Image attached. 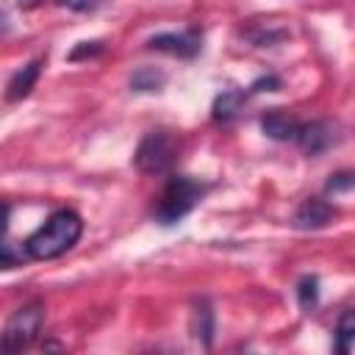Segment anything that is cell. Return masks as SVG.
<instances>
[{"mask_svg": "<svg viewBox=\"0 0 355 355\" xmlns=\"http://www.w3.org/2000/svg\"><path fill=\"white\" fill-rule=\"evenodd\" d=\"M42 324H44V305L42 302L33 300V302L19 305L3 324L0 349H25V347H31L39 338Z\"/></svg>", "mask_w": 355, "mask_h": 355, "instance_id": "4", "label": "cell"}, {"mask_svg": "<svg viewBox=\"0 0 355 355\" xmlns=\"http://www.w3.org/2000/svg\"><path fill=\"white\" fill-rule=\"evenodd\" d=\"M333 205L327 202V200H322V197H308L300 208H297V214H294V225L297 227H302V230H316V227H324L330 219H333Z\"/></svg>", "mask_w": 355, "mask_h": 355, "instance_id": "8", "label": "cell"}, {"mask_svg": "<svg viewBox=\"0 0 355 355\" xmlns=\"http://www.w3.org/2000/svg\"><path fill=\"white\" fill-rule=\"evenodd\" d=\"M352 189V172H338V175H330L327 180V191H349Z\"/></svg>", "mask_w": 355, "mask_h": 355, "instance_id": "17", "label": "cell"}, {"mask_svg": "<svg viewBox=\"0 0 355 355\" xmlns=\"http://www.w3.org/2000/svg\"><path fill=\"white\" fill-rule=\"evenodd\" d=\"M191 333L205 344V347H211V341H214V311H211V305L202 300V302H197V308H194V313H191Z\"/></svg>", "mask_w": 355, "mask_h": 355, "instance_id": "10", "label": "cell"}, {"mask_svg": "<svg viewBox=\"0 0 355 355\" xmlns=\"http://www.w3.org/2000/svg\"><path fill=\"white\" fill-rule=\"evenodd\" d=\"M297 300H300V305H302L305 311L316 308V302H319V280H316L313 275H305V277L297 283Z\"/></svg>", "mask_w": 355, "mask_h": 355, "instance_id": "13", "label": "cell"}, {"mask_svg": "<svg viewBox=\"0 0 355 355\" xmlns=\"http://www.w3.org/2000/svg\"><path fill=\"white\" fill-rule=\"evenodd\" d=\"M147 47L150 50H158V53H166V55H175V58H194L202 47V39L197 31H180V33H155L147 39Z\"/></svg>", "mask_w": 355, "mask_h": 355, "instance_id": "5", "label": "cell"}, {"mask_svg": "<svg viewBox=\"0 0 355 355\" xmlns=\"http://www.w3.org/2000/svg\"><path fill=\"white\" fill-rule=\"evenodd\" d=\"M300 125H302V119H297L294 114H288L283 108H272L261 116V130L275 141H294L300 133Z\"/></svg>", "mask_w": 355, "mask_h": 355, "instance_id": "7", "label": "cell"}, {"mask_svg": "<svg viewBox=\"0 0 355 355\" xmlns=\"http://www.w3.org/2000/svg\"><path fill=\"white\" fill-rule=\"evenodd\" d=\"M247 94L250 92H244V89H230V92H222L216 100H214V119H233L236 114H239V108H241V103L247 100Z\"/></svg>", "mask_w": 355, "mask_h": 355, "instance_id": "11", "label": "cell"}, {"mask_svg": "<svg viewBox=\"0 0 355 355\" xmlns=\"http://www.w3.org/2000/svg\"><path fill=\"white\" fill-rule=\"evenodd\" d=\"M0 28H6V17L3 14H0Z\"/></svg>", "mask_w": 355, "mask_h": 355, "instance_id": "20", "label": "cell"}, {"mask_svg": "<svg viewBox=\"0 0 355 355\" xmlns=\"http://www.w3.org/2000/svg\"><path fill=\"white\" fill-rule=\"evenodd\" d=\"M105 50V42H100V39H94V42H78L72 50H69V61H83V58H94V55H100Z\"/></svg>", "mask_w": 355, "mask_h": 355, "instance_id": "15", "label": "cell"}, {"mask_svg": "<svg viewBox=\"0 0 355 355\" xmlns=\"http://www.w3.org/2000/svg\"><path fill=\"white\" fill-rule=\"evenodd\" d=\"M105 0H58V6L69 8V11H78V14H92L103 6Z\"/></svg>", "mask_w": 355, "mask_h": 355, "instance_id": "16", "label": "cell"}, {"mask_svg": "<svg viewBox=\"0 0 355 355\" xmlns=\"http://www.w3.org/2000/svg\"><path fill=\"white\" fill-rule=\"evenodd\" d=\"M352 336H355V319H352V311H344V316L336 327V349L347 355L352 349Z\"/></svg>", "mask_w": 355, "mask_h": 355, "instance_id": "14", "label": "cell"}, {"mask_svg": "<svg viewBox=\"0 0 355 355\" xmlns=\"http://www.w3.org/2000/svg\"><path fill=\"white\" fill-rule=\"evenodd\" d=\"M178 136L172 130H164V128H155V130H147L133 153V164L141 175H164L172 169L175 158H178Z\"/></svg>", "mask_w": 355, "mask_h": 355, "instance_id": "3", "label": "cell"}, {"mask_svg": "<svg viewBox=\"0 0 355 355\" xmlns=\"http://www.w3.org/2000/svg\"><path fill=\"white\" fill-rule=\"evenodd\" d=\"M80 233H83V219L75 211L61 208V211L50 214L44 219V225H39L25 239V255L33 261H53V258L64 255L67 250H72L78 244Z\"/></svg>", "mask_w": 355, "mask_h": 355, "instance_id": "1", "label": "cell"}, {"mask_svg": "<svg viewBox=\"0 0 355 355\" xmlns=\"http://www.w3.org/2000/svg\"><path fill=\"white\" fill-rule=\"evenodd\" d=\"M17 252H11V247L8 244H0V269H11V266H17Z\"/></svg>", "mask_w": 355, "mask_h": 355, "instance_id": "18", "label": "cell"}, {"mask_svg": "<svg viewBox=\"0 0 355 355\" xmlns=\"http://www.w3.org/2000/svg\"><path fill=\"white\" fill-rule=\"evenodd\" d=\"M39 75H42V61H39V58H33V61L22 64V67L8 78V83H6V100L17 103V100L28 97V94L33 92V86H36Z\"/></svg>", "mask_w": 355, "mask_h": 355, "instance_id": "9", "label": "cell"}, {"mask_svg": "<svg viewBox=\"0 0 355 355\" xmlns=\"http://www.w3.org/2000/svg\"><path fill=\"white\" fill-rule=\"evenodd\" d=\"M202 194H205V183H200L191 175H175L164 186V191L153 208V219L158 225H175L202 200Z\"/></svg>", "mask_w": 355, "mask_h": 355, "instance_id": "2", "label": "cell"}, {"mask_svg": "<svg viewBox=\"0 0 355 355\" xmlns=\"http://www.w3.org/2000/svg\"><path fill=\"white\" fill-rule=\"evenodd\" d=\"M294 144H300L305 155H319L336 144V128L330 122H302Z\"/></svg>", "mask_w": 355, "mask_h": 355, "instance_id": "6", "label": "cell"}, {"mask_svg": "<svg viewBox=\"0 0 355 355\" xmlns=\"http://www.w3.org/2000/svg\"><path fill=\"white\" fill-rule=\"evenodd\" d=\"M8 216H11V208H8L6 202H0V239H3L6 230H8Z\"/></svg>", "mask_w": 355, "mask_h": 355, "instance_id": "19", "label": "cell"}, {"mask_svg": "<svg viewBox=\"0 0 355 355\" xmlns=\"http://www.w3.org/2000/svg\"><path fill=\"white\" fill-rule=\"evenodd\" d=\"M166 83V72L155 69V67H139L130 75V89L133 92H158Z\"/></svg>", "mask_w": 355, "mask_h": 355, "instance_id": "12", "label": "cell"}]
</instances>
